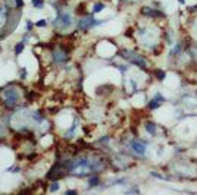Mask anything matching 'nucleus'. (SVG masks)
Masks as SVG:
<instances>
[{
	"mask_svg": "<svg viewBox=\"0 0 197 195\" xmlns=\"http://www.w3.org/2000/svg\"><path fill=\"white\" fill-rule=\"evenodd\" d=\"M163 101H165V98H163L160 94H157V95H155V98L149 103V107L150 109H156V107H159V106L162 104Z\"/></svg>",
	"mask_w": 197,
	"mask_h": 195,
	"instance_id": "nucleus-6",
	"label": "nucleus"
},
{
	"mask_svg": "<svg viewBox=\"0 0 197 195\" xmlns=\"http://www.w3.org/2000/svg\"><path fill=\"white\" fill-rule=\"evenodd\" d=\"M131 148H132V151L138 155H143L144 153H146V145L140 141H132L131 142Z\"/></svg>",
	"mask_w": 197,
	"mask_h": 195,
	"instance_id": "nucleus-4",
	"label": "nucleus"
},
{
	"mask_svg": "<svg viewBox=\"0 0 197 195\" xmlns=\"http://www.w3.org/2000/svg\"><path fill=\"white\" fill-rule=\"evenodd\" d=\"M57 189H59V183H57V182H53V185H50V191L54 192V191H57Z\"/></svg>",
	"mask_w": 197,
	"mask_h": 195,
	"instance_id": "nucleus-13",
	"label": "nucleus"
},
{
	"mask_svg": "<svg viewBox=\"0 0 197 195\" xmlns=\"http://www.w3.org/2000/svg\"><path fill=\"white\" fill-rule=\"evenodd\" d=\"M128 53V52H127ZM127 59H128L131 63H134V65H137V66H140V67H146V60H144L143 57L140 56V54H137V53H128V54H124Z\"/></svg>",
	"mask_w": 197,
	"mask_h": 195,
	"instance_id": "nucleus-3",
	"label": "nucleus"
},
{
	"mask_svg": "<svg viewBox=\"0 0 197 195\" xmlns=\"http://www.w3.org/2000/svg\"><path fill=\"white\" fill-rule=\"evenodd\" d=\"M33 25H34V24H33L31 21L28 19V21H27V29H28V31H31V29H33Z\"/></svg>",
	"mask_w": 197,
	"mask_h": 195,
	"instance_id": "nucleus-15",
	"label": "nucleus"
},
{
	"mask_svg": "<svg viewBox=\"0 0 197 195\" xmlns=\"http://www.w3.org/2000/svg\"><path fill=\"white\" fill-rule=\"evenodd\" d=\"M66 194H77V191H72V189H69V191H66Z\"/></svg>",
	"mask_w": 197,
	"mask_h": 195,
	"instance_id": "nucleus-18",
	"label": "nucleus"
},
{
	"mask_svg": "<svg viewBox=\"0 0 197 195\" xmlns=\"http://www.w3.org/2000/svg\"><path fill=\"white\" fill-rule=\"evenodd\" d=\"M21 78L25 79V69H21Z\"/></svg>",
	"mask_w": 197,
	"mask_h": 195,
	"instance_id": "nucleus-17",
	"label": "nucleus"
},
{
	"mask_svg": "<svg viewBox=\"0 0 197 195\" xmlns=\"http://www.w3.org/2000/svg\"><path fill=\"white\" fill-rule=\"evenodd\" d=\"M97 24H99V22L94 21L93 18H84V19H81V22H80V28H81V29H89L90 27L97 25Z\"/></svg>",
	"mask_w": 197,
	"mask_h": 195,
	"instance_id": "nucleus-5",
	"label": "nucleus"
},
{
	"mask_svg": "<svg viewBox=\"0 0 197 195\" xmlns=\"http://www.w3.org/2000/svg\"><path fill=\"white\" fill-rule=\"evenodd\" d=\"M24 41H21V43H18L16 46H15V54H21L22 53V50H24Z\"/></svg>",
	"mask_w": 197,
	"mask_h": 195,
	"instance_id": "nucleus-8",
	"label": "nucleus"
},
{
	"mask_svg": "<svg viewBox=\"0 0 197 195\" xmlns=\"http://www.w3.org/2000/svg\"><path fill=\"white\" fill-rule=\"evenodd\" d=\"M15 2H16L18 7H22V6H24V2H22V0H15Z\"/></svg>",
	"mask_w": 197,
	"mask_h": 195,
	"instance_id": "nucleus-16",
	"label": "nucleus"
},
{
	"mask_svg": "<svg viewBox=\"0 0 197 195\" xmlns=\"http://www.w3.org/2000/svg\"><path fill=\"white\" fill-rule=\"evenodd\" d=\"M35 25H37V27H46V25H47V22H46L44 19H41V21H38Z\"/></svg>",
	"mask_w": 197,
	"mask_h": 195,
	"instance_id": "nucleus-14",
	"label": "nucleus"
},
{
	"mask_svg": "<svg viewBox=\"0 0 197 195\" xmlns=\"http://www.w3.org/2000/svg\"><path fill=\"white\" fill-rule=\"evenodd\" d=\"M33 6L37 9H43L44 6V0H33Z\"/></svg>",
	"mask_w": 197,
	"mask_h": 195,
	"instance_id": "nucleus-9",
	"label": "nucleus"
},
{
	"mask_svg": "<svg viewBox=\"0 0 197 195\" xmlns=\"http://www.w3.org/2000/svg\"><path fill=\"white\" fill-rule=\"evenodd\" d=\"M66 53L65 52H62V50H56L53 53V59H54V62H59V63H63V62L66 60Z\"/></svg>",
	"mask_w": 197,
	"mask_h": 195,
	"instance_id": "nucleus-7",
	"label": "nucleus"
},
{
	"mask_svg": "<svg viewBox=\"0 0 197 195\" xmlns=\"http://www.w3.org/2000/svg\"><path fill=\"white\" fill-rule=\"evenodd\" d=\"M19 101V93L16 88H6L5 90V104L7 107H15Z\"/></svg>",
	"mask_w": 197,
	"mask_h": 195,
	"instance_id": "nucleus-1",
	"label": "nucleus"
},
{
	"mask_svg": "<svg viewBox=\"0 0 197 195\" xmlns=\"http://www.w3.org/2000/svg\"><path fill=\"white\" fill-rule=\"evenodd\" d=\"M54 24H59L62 28H68L71 27V24H72V16L69 13H62V12H59V15H57V19L54 21Z\"/></svg>",
	"mask_w": 197,
	"mask_h": 195,
	"instance_id": "nucleus-2",
	"label": "nucleus"
},
{
	"mask_svg": "<svg viewBox=\"0 0 197 195\" xmlns=\"http://www.w3.org/2000/svg\"><path fill=\"white\" fill-rule=\"evenodd\" d=\"M103 9H104V5H103V3H96L93 12H94V13H97V12H102Z\"/></svg>",
	"mask_w": 197,
	"mask_h": 195,
	"instance_id": "nucleus-10",
	"label": "nucleus"
},
{
	"mask_svg": "<svg viewBox=\"0 0 197 195\" xmlns=\"http://www.w3.org/2000/svg\"><path fill=\"white\" fill-rule=\"evenodd\" d=\"M146 129H147V132H150L152 135H155V132H156V129H155V125H153V123H147V125H146Z\"/></svg>",
	"mask_w": 197,
	"mask_h": 195,
	"instance_id": "nucleus-11",
	"label": "nucleus"
},
{
	"mask_svg": "<svg viewBox=\"0 0 197 195\" xmlns=\"http://www.w3.org/2000/svg\"><path fill=\"white\" fill-rule=\"evenodd\" d=\"M99 185V178H91L90 179V186H96Z\"/></svg>",
	"mask_w": 197,
	"mask_h": 195,
	"instance_id": "nucleus-12",
	"label": "nucleus"
}]
</instances>
